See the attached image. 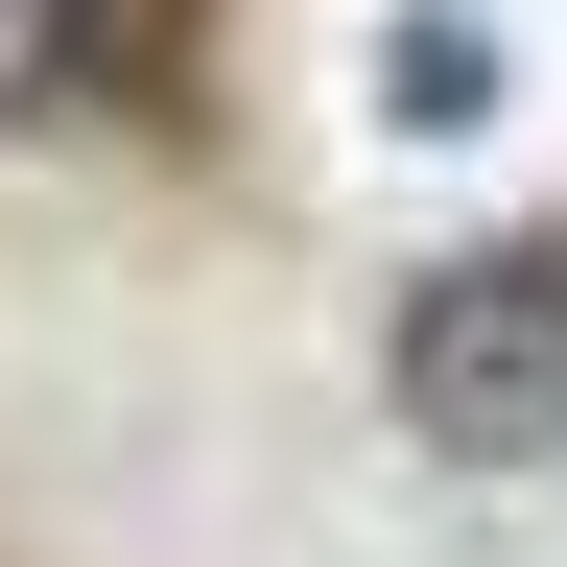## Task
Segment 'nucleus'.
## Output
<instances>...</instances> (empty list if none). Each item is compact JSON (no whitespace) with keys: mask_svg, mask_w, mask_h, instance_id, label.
I'll return each instance as SVG.
<instances>
[{"mask_svg":"<svg viewBox=\"0 0 567 567\" xmlns=\"http://www.w3.org/2000/svg\"><path fill=\"white\" fill-rule=\"evenodd\" d=\"M379 402H402L450 473H567V237L425 260L402 331H379Z\"/></svg>","mask_w":567,"mask_h":567,"instance_id":"f257e3e1","label":"nucleus"},{"mask_svg":"<svg viewBox=\"0 0 567 567\" xmlns=\"http://www.w3.org/2000/svg\"><path fill=\"white\" fill-rule=\"evenodd\" d=\"M71 71H95V0H0V118H71Z\"/></svg>","mask_w":567,"mask_h":567,"instance_id":"f03ea898","label":"nucleus"}]
</instances>
